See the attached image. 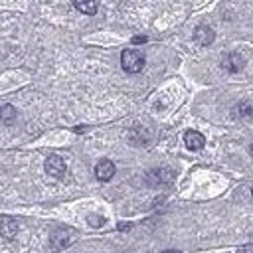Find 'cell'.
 <instances>
[{
  "mask_svg": "<svg viewBox=\"0 0 253 253\" xmlns=\"http://www.w3.org/2000/svg\"><path fill=\"white\" fill-rule=\"evenodd\" d=\"M16 109L12 105H2L0 107V123L4 125H14L16 123Z\"/></svg>",
  "mask_w": 253,
  "mask_h": 253,
  "instance_id": "8fae6325",
  "label": "cell"
},
{
  "mask_svg": "<svg viewBox=\"0 0 253 253\" xmlns=\"http://www.w3.org/2000/svg\"><path fill=\"white\" fill-rule=\"evenodd\" d=\"M235 111H237V117H243V119H249L251 115H253V107L249 105V103H239L237 107H235Z\"/></svg>",
  "mask_w": 253,
  "mask_h": 253,
  "instance_id": "7c38bea8",
  "label": "cell"
},
{
  "mask_svg": "<svg viewBox=\"0 0 253 253\" xmlns=\"http://www.w3.org/2000/svg\"><path fill=\"white\" fill-rule=\"evenodd\" d=\"M69 235H73L71 229L59 227V229L51 235V247H53V249H63V247H67V245L71 243V237H69Z\"/></svg>",
  "mask_w": 253,
  "mask_h": 253,
  "instance_id": "8992f818",
  "label": "cell"
},
{
  "mask_svg": "<svg viewBox=\"0 0 253 253\" xmlns=\"http://www.w3.org/2000/svg\"><path fill=\"white\" fill-rule=\"evenodd\" d=\"M43 168H45V172H47L49 176H53V178H63V174H65V170H67V166H65L63 158H61V156H57V154L47 156V158H45Z\"/></svg>",
  "mask_w": 253,
  "mask_h": 253,
  "instance_id": "7a4b0ae2",
  "label": "cell"
},
{
  "mask_svg": "<svg viewBox=\"0 0 253 253\" xmlns=\"http://www.w3.org/2000/svg\"><path fill=\"white\" fill-rule=\"evenodd\" d=\"M95 176L101 180V182H109L113 176H115V164L107 158L99 160L97 166H95Z\"/></svg>",
  "mask_w": 253,
  "mask_h": 253,
  "instance_id": "5b68a950",
  "label": "cell"
},
{
  "mask_svg": "<svg viewBox=\"0 0 253 253\" xmlns=\"http://www.w3.org/2000/svg\"><path fill=\"white\" fill-rule=\"evenodd\" d=\"M71 4L81 12V14H95L97 8H99V2L97 0H71Z\"/></svg>",
  "mask_w": 253,
  "mask_h": 253,
  "instance_id": "30bf717a",
  "label": "cell"
},
{
  "mask_svg": "<svg viewBox=\"0 0 253 253\" xmlns=\"http://www.w3.org/2000/svg\"><path fill=\"white\" fill-rule=\"evenodd\" d=\"M164 253H180V251H172V249H168V251H164Z\"/></svg>",
  "mask_w": 253,
  "mask_h": 253,
  "instance_id": "2e32d148",
  "label": "cell"
},
{
  "mask_svg": "<svg viewBox=\"0 0 253 253\" xmlns=\"http://www.w3.org/2000/svg\"><path fill=\"white\" fill-rule=\"evenodd\" d=\"M184 142H186V146H188L190 150H202L204 144H206V138H204V134L198 132V130H188V132L184 134Z\"/></svg>",
  "mask_w": 253,
  "mask_h": 253,
  "instance_id": "52a82bcc",
  "label": "cell"
},
{
  "mask_svg": "<svg viewBox=\"0 0 253 253\" xmlns=\"http://www.w3.org/2000/svg\"><path fill=\"white\" fill-rule=\"evenodd\" d=\"M87 221H89L91 227H101V225H105V217H103V215H93V213H91V215L87 217Z\"/></svg>",
  "mask_w": 253,
  "mask_h": 253,
  "instance_id": "4fadbf2b",
  "label": "cell"
},
{
  "mask_svg": "<svg viewBox=\"0 0 253 253\" xmlns=\"http://www.w3.org/2000/svg\"><path fill=\"white\" fill-rule=\"evenodd\" d=\"M18 233V221L14 217H2L0 219V235L6 237V239H14Z\"/></svg>",
  "mask_w": 253,
  "mask_h": 253,
  "instance_id": "ba28073f",
  "label": "cell"
},
{
  "mask_svg": "<svg viewBox=\"0 0 253 253\" xmlns=\"http://www.w3.org/2000/svg\"><path fill=\"white\" fill-rule=\"evenodd\" d=\"M251 194H253V190H251Z\"/></svg>",
  "mask_w": 253,
  "mask_h": 253,
  "instance_id": "e0dca14e",
  "label": "cell"
},
{
  "mask_svg": "<svg viewBox=\"0 0 253 253\" xmlns=\"http://www.w3.org/2000/svg\"><path fill=\"white\" fill-rule=\"evenodd\" d=\"M121 65L126 73H138L144 67V55L136 49H125L121 53Z\"/></svg>",
  "mask_w": 253,
  "mask_h": 253,
  "instance_id": "6da1fadb",
  "label": "cell"
},
{
  "mask_svg": "<svg viewBox=\"0 0 253 253\" xmlns=\"http://www.w3.org/2000/svg\"><path fill=\"white\" fill-rule=\"evenodd\" d=\"M172 178H174V172L168 170V168H156V170H150V172L146 174V180H148V184H152V186L168 184V182H172Z\"/></svg>",
  "mask_w": 253,
  "mask_h": 253,
  "instance_id": "277c9868",
  "label": "cell"
},
{
  "mask_svg": "<svg viewBox=\"0 0 253 253\" xmlns=\"http://www.w3.org/2000/svg\"><path fill=\"white\" fill-rule=\"evenodd\" d=\"M146 42V36H136V38H132V43H144Z\"/></svg>",
  "mask_w": 253,
  "mask_h": 253,
  "instance_id": "5bb4252c",
  "label": "cell"
},
{
  "mask_svg": "<svg viewBox=\"0 0 253 253\" xmlns=\"http://www.w3.org/2000/svg\"><path fill=\"white\" fill-rule=\"evenodd\" d=\"M239 253H253V247H251V245H249V247H241Z\"/></svg>",
  "mask_w": 253,
  "mask_h": 253,
  "instance_id": "9a60e30c",
  "label": "cell"
},
{
  "mask_svg": "<svg viewBox=\"0 0 253 253\" xmlns=\"http://www.w3.org/2000/svg\"><path fill=\"white\" fill-rule=\"evenodd\" d=\"M213 38H215V34H213V30H211L210 26H198V28L194 30V40H196L200 45H210V43L213 42Z\"/></svg>",
  "mask_w": 253,
  "mask_h": 253,
  "instance_id": "9c48e42d",
  "label": "cell"
},
{
  "mask_svg": "<svg viewBox=\"0 0 253 253\" xmlns=\"http://www.w3.org/2000/svg\"><path fill=\"white\" fill-rule=\"evenodd\" d=\"M221 65H223V69H225V71H229V73H237V71H241V69H243L245 59H243V55H241V53H237V51H229V53L221 59Z\"/></svg>",
  "mask_w": 253,
  "mask_h": 253,
  "instance_id": "3957f363",
  "label": "cell"
}]
</instances>
